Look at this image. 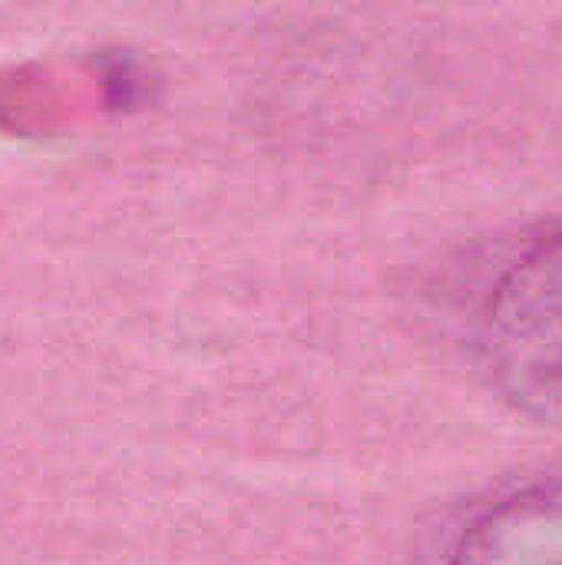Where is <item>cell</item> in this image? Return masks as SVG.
Listing matches in <instances>:
<instances>
[{"label": "cell", "instance_id": "obj_1", "mask_svg": "<svg viewBox=\"0 0 562 565\" xmlns=\"http://www.w3.org/2000/svg\"><path fill=\"white\" fill-rule=\"evenodd\" d=\"M470 344L487 384L520 414L562 430V225L517 245L484 285Z\"/></svg>", "mask_w": 562, "mask_h": 565}, {"label": "cell", "instance_id": "obj_2", "mask_svg": "<svg viewBox=\"0 0 562 565\" xmlns=\"http://www.w3.org/2000/svg\"><path fill=\"white\" fill-rule=\"evenodd\" d=\"M441 565H562V477H537L477 503Z\"/></svg>", "mask_w": 562, "mask_h": 565}]
</instances>
